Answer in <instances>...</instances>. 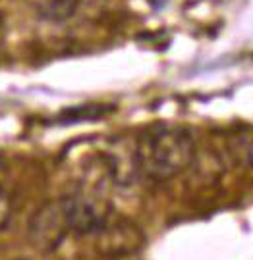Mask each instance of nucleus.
Listing matches in <instances>:
<instances>
[{
  "mask_svg": "<svg viewBox=\"0 0 253 260\" xmlns=\"http://www.w3.org/2000/svg\"><path fill=\"white\" fill-rule=\"evenodd\" d=\"M195 158V141L184 125L153 123L139 133L133 149L135 166L153 181H168L186 172Z\"/></svg>",
  "mask_w": 253,
  "mask_h": 260,
  "instance_id": "obj_1",
  "label": "nucleus"
},
{
  "mask_svg": "<svg viewBox=\"0 0 253 260\" xmlns=\"http://www.w3.org/2000/svg\"><path fill=\"white\" fill-rule=\"evenodd\" d=\"M60 203H62L66 220H68L72 233H77V235L97 233L99 235L108 225L110 208L99 197L77 191V193L62 197Z\"/></svg>",
  "mask_w": 253,
  "mask_h": 260,
  "instance_id": "obj_2",
  "label": "nucleus"
},
{
  "mask_svg": "<svg viewBox=\"0 0 253 260\" xmlns=\"http://www.w3.org/2000/svg\"><path fill=\"white\" fill-rule=\"evenodd\" d=\"M68 233L72 232H70L60 199L41 206L29 222V241L41 252L57 251L58 245L64 241Z\"/></svg>",
  "mask_w": 253,
  "mask_h": 260,
  "instance_id": "obj_3",
  "label": "nucleus"
},
{
  "mask_svg": "<svg viewBox=\"0 0 253 260\" xmlns=\"http://www.w3.org/2000/svg\"><path fill=\"white\" fill-rule=\"evenodd\" d=\"M79 8V0H41L37 4V14L47 21H66L74 16Z\"/></svg>",
  "mask_w": 253,
  "mask_h": 260,
  "instance_id": "obj_4",
  "label": "nucleus"
},
{
  "mask_svg": "<svg viewBox=\"0 0 253 260\" xmlns=\"http://www.w3.org/2000/svg\"><path fill=\"white\" fill-rule=\"evenodd\" d=\"M10 220V201L6 193L0 189V228H4Z\"/></svg>",
  "mask_w": 253,
  "mask_h": 260,
  "instance_id": "obj_5",
  "label": "nucleus"
},
{
  "mask_svg": "<svg viewBox=\"0 0 253 260\" xmlns=\"http://www.w3.org/2000/svg\"><path fill=\"white\" fill-rule=\"evenodd\" d=\"M16 260H31V258H16Z\"/></svg>",
  "mask_w": 253,
  "mask_h": 260,
  "instance_id": "obj_6",
  "label": "nucleus"
}]
</instances>
